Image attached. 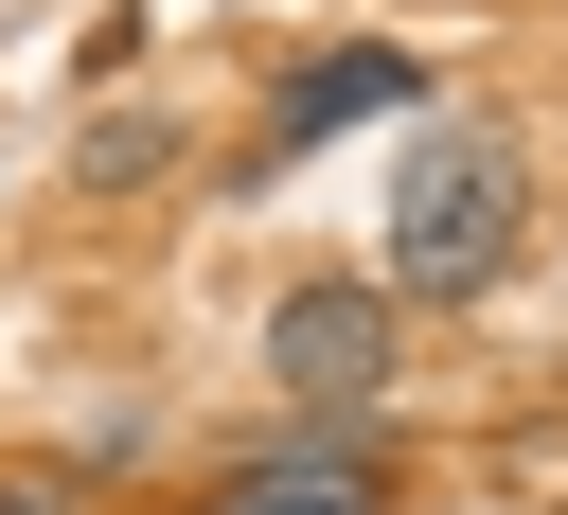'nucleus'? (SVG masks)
Instances as JSON below:
<instances>
[{"label": "nucleus", "instance_id": "7ed1b4c3", "mask_svg": "<svg viewBox=\"0 0 568 515\" xmlns=\"http://www.w3.org/2000/svg\"><path fill=\"white\" fill-rule=\"evenodd\" d=\"M355 124H426V53L408 36H337V53L266 71V178L320 160V142H355Z\"/></svg>", "mask_w": 568, "mask_h": 515}, {"label": "nucleus", "instance_id": "423d86ee", "mask_svg": "<svg viewBox=\"0 0 568 515\" xmlns=\"http://www.w3.org/2000/svg\"><path fill=\"white\" fill-rule=\"evenodd\" d=\"M142 53H160V36H142V0H124V18H89V36H71V71H89V89H124V71H142Z\"/></svg>", "mask_w": 568, "mask_h": 515}, {"label": "nucleus", "instance_id": "f257e3e1", "mask_svg": "<svg viewBox=\"0 0 568 515\" xmlns=\"http://www.w3.org/2000/svg\"><path fill=\"white\" fill-rule=\"evenodd\" d=\"M532 249V142L479 107H426L390 160V302H479Z\"/></svg>", "mask_w": 568, "mask_h": 515}, {"label": "nucleus", "instance_id": "39448f33", "mask_svg": "<svg viewBox=\"0 0 568 515\" xmlns=\"http://www.w3.org/2000/svg\"><path fill=\"white\" fill-rule=\"evenodd\" d=\"M160 178H178V107H124L106 89L89 142H71V195H160Z\"/></svg>", "mask_w": 568, "mask_h": 515}, {"label": "nucleus", "instance_id": "f03ea898", "mask_svg": "<svg viewBox=\"0 0 568 515\" xmlns=\"http://www.w3.org/2000/svg\"><path fill=\"white\" fill-rule=\"evenodd\" d=\"M390 266H302L284 302H266V391L302 408V426H373L390 408Z\"/></svg>", "mask_w": 568, "mask_h": 515}, {"label": "nucleus", "instance_id": "20e7f679", "mask_svg": "<svg viewBox=\"0 0 568 515\" xmlns=\"http://www.w3.org/2000/svg\"><path fill=\"white\" fill-rule=\"evenodd\" d=\"M373 497H390V426H284V444L213 462L195 515H373Z\"/></svg>", "mask_w": 568, "mask_h": 515}, {"label": "nucleus", "instance_id": "0eeeda50", "mask_svg": "<svg viewBox=\"0 0 568 515\" xmlns=\"http://www.w3.org/2000/svg\"><path fill=\"white\" fill-rule=\"evenodd\" d=\"M71 497H89V462H18L0 479V515H71Z\"/></svg>", "mask_w": 568, "mask_h": 515}]
</instances>
